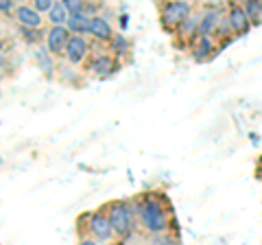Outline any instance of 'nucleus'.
Listing matches in <instances>:
<instances>
[{
	"mask_svg": "<svg viewBox=\"0 0 262 245\" xmlns=\"http://www.w3.org/2000/svg\"><path fill=\"white\" fill-rule=\"evenodd\" d=\"M140 217H142V221H144V226H146V230L149 232H153V234L166 232V226H168L166 210H164V206L155 197H144L142 199Z\"/></svg>",
	"mask_w": 262,
	"mask_h": 245,
	"instance_id": "nucleus-1",
	"label": "nucleus"
},
{
	"mask_svg": "<svg viewBox=\"0 0 262 245\" xmlns=\"http://www.w3.org/2000/svg\"><path fill=\"white\" fill-rule=\"evenodd\" d=\"M107 219L114 228V234L127 236L134 228V212L125 201H114L107 206Z\"/></svg>",
	"mask_w": 262,
	"mask_h": 245,
	"instance_id": "nucleus-2",
	"label": "nucleus"
},
{
	"mask_svg": "<svg viewBox=\"0 0 262 245\" xmlns=\"http://www.w3.org/2000/svg\"><path fill=\"white\" fill-rule=\"evenodd\" d=\"M190 18V5L188 3H166L162 7V24L166 29H175Z\"/></svg>",
	"mask_w": 262,
	"mask_h": 245,
	"instance_id": "nucleus-3",
	"label": "nucleus"
},
{
	"mask_svg": "<svg viewBox=\"0 0 262 245\" xmlns=\"http://www.w3.org/2000/svg\"><path fill=\"white\" fill-rule=\"evenodd\" d=\"M70 31L68 27H53L48 31V37H46V44H48V51L55 53V55H61L66 53V46L70 42Z\"/></svg>",
	"mask_w": 262,
	"mask_h": 245,
	"instance_id": "nucleus-4",
	"label": "nucleus"
},
{
	"mask_svg": "<svg viewBox=\"0 0 262 245\" xmlns=\"http://www.w3.org/2000/svg\"><path fill=\"white\" fill-rule=\"evenodd\" d=\"M88 230L92 232L98 241H107L112 239V232H114V228L110 223V219L105 217V215H98V212H92L88 219Z\"/></svg>",
	"mask_w": 262,
	"mask_h": 245,
	"instance_id": "nucleus-5",
	"label": "nucleus"
},
{
	"mask_svg": "<svg viewBox=\"0 0 262 245\" xmlns=\"http://www.w3.org/2000/svg\"><path fill=\"white\" fill-rule=\"evenodd\" d=\"M85 55H88V42H85V37L83 35H72L68 46H66L63 57L70 64H81V62L85 59Z\"/></svg>",
	"mask_w": 262,
	"mask_h": 245,
	"instance_id": "nucleus-6",
	"label": "nucleus"
},
{
	"mask_svg": "<svg viewBox=\"0 0 262 245\" xmlns=\"http://www.w3.org/2000/svg\"><path fill=\"white\" fill-rule=\"evenodd\" d=\"M15 18H18L22 29H35L37 31L42 27V15L33 9V7H27V5H22L15 9Z\"/></svg>",
	"mask_w": 262,
	"mask_h": 245,
	"instance_id": "nucleus-7",
	"label": "nucleus"
},
{
	"mask_svg": "<svg viewBox=\"0 0 262 245\" xmlns=\"http://www.w3.org/2000/svg\"><path fill=\"white\" fill-rule=\"evenodd\" d=\"M90 70L98 77H107V75H114V72L118 70V64L114 62L112 55H96L92 59V64H90Z\"/></svg>",
	"mask_w": 262,
	"mask_h": 245,
	"instance_id": "nucleus-8",
	"label": "nucleus"
},
{
	"mask_svg": "<svg viewBox=\"0 0 262 245\" xmlns=\"http://www.w3.org/2000/svg\"><path fill=\"white\" fill-rule=\"evenodd\" d=\"M227 22H229V27H232L234 33H245V31L249 29V15L247 11L243 9V7H229V15H227Z\"/></svg>",
	"mask_w": 262,
	"mask_h": 245,
	"instance_id": "nucleus-9",
	"label": "nucleus"
},
{
	"mask_svg": "<svg viewBox=\"0 0 262 245\" xmlns=\"http://www.w3.org/2000/svg\"><path fill=\"white\" fill-rule=\"evenodd\" d=\"M90 33H92L98 42H110L112 39V27L110 22L101 18V15H92V22H90Z\"/></svg>",
	"mask_w": 262,
	"mask_h": 245,
	"instance_id": "nucleus-10",
	"label": "nucleus"
},
{
	"mask_svg": "<svg viewBox=\"0 0 262 245\" xmlns=\"http://www.w3.org/2000/svg\"><path fill=\"white\" fill-rule=\"evenodd\" d=\"M90 22H92V18L85 13H79V15H70V20H68V31H75V35H83L90 31Z\"/></svg>",
	"mask_w": 262,
	"mask_h": 245,
	"instance_id": "nucleus-11",
	"label": "nucleus"
},
{
	"mask_svg": "<svg viewBox=\"0 0 262 245\" xmlns=\"http://www.w3.org/2000/svg\"><path fill=\"white\" fill-rule=\"evenodd\" d=\"M48 18H51L53 27H66L68 20H70V13H68V9H66V3H55L51 13H48Z\"/></svg>",
	"mask_w": 262,
	"mask_h": 245,
	"instance_id": "nucleus-12",
	"label": "nucleus"
},
{
	"mask_svg": "<svg viewBox=\"0 0 262 245\" xmlns=\"http://www.w3.org/2000/svg\"><path fill=\"white\" fill-rule=\"evenodd\" d=\"M212 53H214V44H212L210 35H199L196 37V46H194L196 59H206V57H210Z\"/></svg>",
	"mask_w": 262,
	"mask_h": 245,
	"instance_id": "nucleus-13",
	"label": "nucleus"
},
{
	"mask_svg": "<svg viewBox=\"0 0 262 245\" xmlns=\"http://www.w3.org/2000/svg\"><path fill=\"white\" fill-rule=\"evenodd\" d=\"M199 24H201V20H196L194 15H190L182 27H179V35L182 37H199Z\"/></svg>",
	"mask_w": 262,
	"mask_h": 245,
	"instance_id": "nucleus-14",
	"label": "nucleus"
},
{
	"mask_svg": "<svg viewBox=\"0 0 262 245\" xmlns=\"http://www.w3.org/2000/svg\"><path fill=\"white\" fill-rule=\"evenodd\" d=\"M37 66L42 68L46 75H53V70H55V64H53V57L48 55L46 51H37Z\"/></svg>",
	"mask_w": 262,
	"mask_h": 245,
	"instance_id": "nucleus-15",
	"label": "nucleus"
},
{
	"mask_svg": "<svg viewBox=\"0 0 262 245\" xmlns=\"http://www.w3.org/2000/svg\"><path fill=\"white\" fill-rule=\"evenodd\" d=\"M53 5H55V3H51V0H35V5H33V9H35L37 13H51Z\"/></svg>",
	"mask_w": 262,
	"mask_h": 245,
	"instance_id": "nucleus-16",
	"label": "nucleus"
},
{
	"mask_svg": "<svg viewBox=\"0 0 262 245\" xmlns=\"http://www.w3.org/2000/svg\"><path fill=\"white\" fill-rule=\"evenodd\" d=\"M245 11H247L249 20H256V18H258V13H260V3H247Z\"/></svg>",
	"mask_w": 262,
	"mask_h": 245,
	"instance_id": "nucleus-17",
	"label": "nucleus"
},
{
	"mask_svg": "<svg viewBox=\"0 0 262 245\" xmlns=\"http://www.w3.org/2000/svg\"><path fill=\"white\" fill-rule=\"evenodd\" d=\"M22 35H24V42H29V44H35L37 42V33H35V29H22Z\"/></svg>",
	"mask_w": 262,
	"mask_h": 245,
	"instance_id": "nucleus-18",
	"label": "nucleus"
},
{
	"mask_svg": "<svg viewBox=\"0 0 262 245\" xmlns=\"http://www.w3.org/2000/svg\"><path fill=\"white\" fill-rule=\"evenodd\" d=\"M0 9H3V13H9L13 9V5L9 3V0H3V3H0Z\"/></svg>",
	"mask_w": 262,
	"mask_h": 245,
	"instance_id": "nucleus-19",
	"label": "nucleus"
},
{
	"mask_svg": "<svg viewBox=\"0 0 262 245\" xmlns=\"http://www.w3.org/2000/svg\"><path fill=\"white\" fill-rule=\"evenodd\" d=\"M114 39H116V48H118V51H122V48H125V46H127V42H125V39H122L120 35H116V37H114Z\"/></svg>",
	"mask_w": 262,
	"mask_h": 245,
	"instance_id": "nucleus-20",
	"label": "nucleus"
},
{
	"mask_svg": "<svg viewBox=\"0 0 262 245\" xmlns=\"http://www.w3.org/2000/svg\"><path fill=\"white\" fill-rule=\"evenodd\" d=\"M79 245H96V241H92V239H83Z\"/></svg>",
	"mask_w": 262,
	"mask_h": 245,
	"instance_id": "nucleus-21",
	"label": "nucleus"
},
{
	"mask_svg": "<svg viewBox=\"0 0 262 245\" xmlns=\"http://www.w3.org/2000/svg\"><path fill=\"white\" fill-rule=\"evenodd\" d=\"M260 13H262V3H260Z\"/></svg>",
	"mask_w": 262,
	"mask_h": 245,
	"instance_id": "nucleus-22",
	"label": "nucleus"
}]
</instances>
